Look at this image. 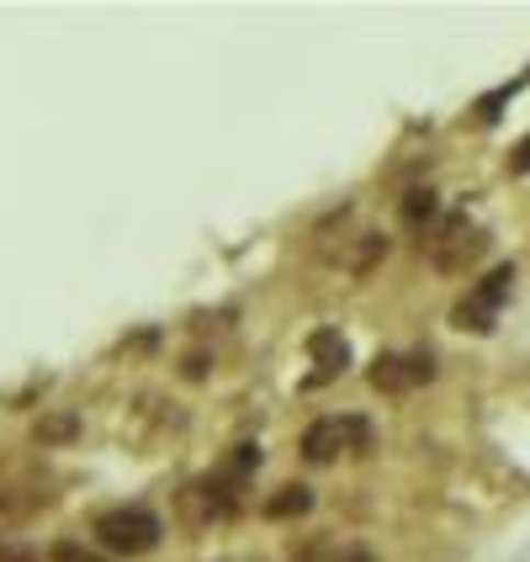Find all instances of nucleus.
Returning a JSON list of instances; mask_svg holds the SVG:
<instances>
[{
    "label": "nucleus",
    "instance_id": "nucleus-1",
    "mask_svg": "<svg viewBox=\"0 0 530 562\" xmlns=\"http://www.w3.org/2000/svg\"><path fill=\"white\" fill-rule=\"evenodd\" d=\"M255 468H260V446L245 440V446H234V457H228L218 472H207V477L187 483L181 509H187L191 526H207V520H228V515H239V509H245V494H250Z\"/></svg>",
    "mask_w": 530,
    "mask_h": 562
},
{
    "label": "nucleus",
    "instance_id": "nucleus-8",
    "mask_svg": "<svg viewBox=\"0 0 530 562\" xmlns=\"http://www.w3.org/2000/svg\"><path fill=\"white\" fill-rule=\"evenodd\" d=\"M440 223V202L430 187H414L404 196V228H414V234H430Z\"/></svg>",
    "mask_w": 530,
    "mask_h": 562
},
{
    "label": "nucleus",
    "instance_id": "nucleus-13",
    "mask_svg": "<svg viewBox=\"0 0 530 562\" xmlns=\"http://www.w3.org/2000/svg\"><path fill=\"white\" fill-rule=\"evenodd\" d=\"M75 430V419H48V425H37V440H59Z\"/></svg>",
    "mask_w": 530,
    "mask_h": 562
},
{
    "label": "nucleus",
    "instance_id": "nucleus-7",
    "mask_svg": "<svg viewBox=\"0 0 530 562\" xmlns=\"http://www.w3.org/2000/svg\"><path fill=\"white\" fill-rule=\"evenodd\" d=\"M308 356H313V376L303 382V387H324V382H335V376L350 367V345H345L340 329H313Z\"/></svg>",
    "mask_w": 530,
    "mask_h": 562
},
{
    "label": "nucleus",
    "instance_id": "nucleus-4",
    "mask_svg": "<svg viewBox=\"0 0 530 562\" xmlns=\"http://www.w3.org/2000/svg\"><path fill=\"white\" fill-rule=\"evenodd\" d=\"M372 451V425L361 414H329V419H313L308 436H303V457L313 468H329L340 457H361Z\"/></svg>",
    "mask_w": 530,
    "mask_h": 562
},
{
    "label": "nucleus",
    "instance_id": "nucleus-3",
    "mask_svg": "<svg viewBox=\"0 0 530 562\" xmlns=\"http://www.w3.org/2000/svg\"><path fill=\"white\" fill-rule=\"evenodd\" d=\"M91 536L106 547V552H112V558H144V552H155V547H159L165 526H159L144 504H123V509L95 515Z\"/></svg>",
    "mask_w": 530,
    "mask_h": 562
},
{
    "label": "nucleus",
    "instance_id": "nucleus-9",
    "mask_svg": "<svg viewBox=\"0 0 530 562\" xmlns=\"http://www.w3.org/2000/svg\"><path fill=\"white\" fill-rule=\"evenodd\" d=\"M297 562H372V552H361L356 541H340V536H318V541L303 547Z\"/></svg>",
    "mask_w": 530,
    "mask_h": 562
},
{
    "label": "nucleus",
    "instance_id": "nucleus-12",
    "mask_svg": "<svg viewBox=\"0 0 530 562\" xmlns=\"http://www.w3.org/2000/svg\"><path fill=\"white\" fill-rule=\"evenodd\" d=\"M509 170H515V176H530V133L520 138V144H515V155H509Z\"/></svg>",
    "mask_w": 530,
    "mask_h": 562
},
{
    "label": "nucleus",
    "instance_id": "nucleus-6",
    "mask_svg": "<svg viewBox=\"0 0 530 562\" xmlns=\"http://www.w3.org/2000/svg\"><path fill=\"white\" fill-rule=\"evenodd\" d=\"M436 376V356L430 350H408V356H376L372 361V387L376 393H408V387H419V382H430Z\"/></svg>",
    "mask_w": 530,
    "mask_h": 562
},
{
    "label": "nucleus",
    "instance_id": "nucleus-2",
    "mask_svg": "<svg viewBox=\"0 0 530 562\" xmlns=\"http://www.w3.org/2000/svg\"><path fill=\"white\" fill-rule=\"evenodd\" d=\"M488 228L483 223H472L467 213H446V218L425 234V260L436 266L440 277H467L472 266L488 255Z\"/></svg>",
    "mask_w": 530,
    "mask_h": 562
},
{
    "label": "nucleus",
    "instance_id": "nucleus-5",
    "mask_svg": "<svg viewBox=\"0 0 530 562\" xmlns=\"http://www.w3.org/2000/svg\"><path fill=\"white\" fill-rule=\"evenodd\" d=\"M509 292H515V266H494V271L477 281V286H467V297L451 308V324L467 329V335H494L499 308L509 303Z\"/></svg>",
    "mask_w": 530,
    "mask_h": 562
},
{
    "label": "nucleus",
    "instance_id": "nucleus-10",
    "mask_svg": "<svg viewBox=\"0 0 530 562\" xmlns=\"http://www.w3.org/2000/svg\"><path fill=\"white\" fill-rule=\"evenodd\" d=\"M308 509H313V494L303 483H286V488H277V494L266 499V515H271V520H297V515H308Z\"/></svg>",
    "mask_w": 530,
    "mask_h": 562
},
{
    "label": "nucleus",
    "instance_id": "nucleus-11",
    "mask_svg": "<svg viewBox=\"0 0 530 562\" xmlns=\"http://www.w3.org/2000/svg\"><path fill=\"white\" fill-rule=\"evenodd\" d=\"M515 91H520V86H504V91L483 95V101H477V117H483V123H494V117H499V106H504V101H509Z\"/></svg>",
    "mask_w": 530,
    "mask_h": 562
}]
</instances>
